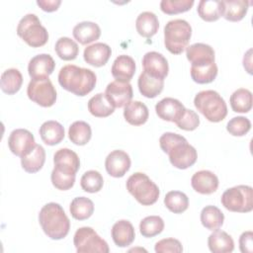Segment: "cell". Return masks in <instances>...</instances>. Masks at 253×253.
I'll use <instances>...</instances> for the list:
<instances>
[{
  "label": "cell",
  "instance_id": "obj_32",
  "mask_svg": "<svg viewBox=\"0 0 253 253\" xmlns=\"http://www.w3.org/2000/svg\"><path fill=\"white\" fill-rule=\"evenodd\" d=\"M22 84L23 75L17 68L6 69L1 74L0 87L1 90L8 95L16 94L22 87Z\"/></svg>",
  "mask_w": 253,
  "mask_h": 253
},
{
  "label": "cell",
  "instance_id": "obj_26",
  "mask_svg": "<svg viewBox=\"0 0 253 253\" xmlns=\"http://www.w3.org/2000/svg\"><path fill=\"white\" fill-rule=\"evenodd\" d=\"M209 249L213 253H230L234 249L232 237L223 230H213L208 238Z\"/></svg>",
  "mask_w": 253,
  "mask_h": 253
},
{
  "label": "cell",
  "instance_id": "obj_27",
  "mask_svg": "<svg viewBox=\"0 0 253 253\" xmlns=\"http://www.w3.org/2000/svg\"><path fill=\"white\" fill-rule=\"evenodd\" d=\"M135 28L137 33L146 39L152 38L158 31L159 21L157 16L149 11L140 13L135 21Z\"/></svg>",
  "mask_w": 253,
  "mask_h": 253
},
{
  "label": "cell",
  "instance_id": "obj_44",
  "mask_svg": "<svg viewBox=\"0 0 253 253\" xmlns=\"http://www.w3.org/2000/svg\"><path fill=\"white\" fill-rule=\"evenodd\" d=\"M251 128V122L249 119L239 116L234 117L226 125V130L234 136H243Z\"/></svg>",
  "mask_w": 253,
  "mask_h": 253
},
{
  "label": "cell",
  "instance_id": "obj_39",
  "mask_svg": "<svg viewBox=\"0 0 253 253\" xmlns=\"http://www.w3.org/2000/svg\"><path fill=\"white\" fill-rule=\"evenodd\" d=\"M54 50L59 58L63 60H73L79 52L78 44L68 37L59 38L54 45Z\"/></svg>",
  "mask_w": 253,
  "mask_h": 253
},
{
  "label": "cell",
  "instance_id": "obj_19",
  "mask_svg": "<svg viewBox=\"0 0 253 253\" xmlns=\"http://www.w3.org/2000/svg\"><path fill=\"white\" fill-rule=\"evenodd\" d=\"M111 72L116 80L129 82L135 73V61L129 55L121 54L114 60Z\"/></svg>",
  "mask_w": 253,
  "mask_h": 253
},
{
  "label": "cell",
  "instance_id": "obj_29",
  "mask_svg": "<svg viewBox=\"0 0 253 253\" xmlns=\"http://www.w3.org/2000/svg\"><path fill=\"white\" fill-rule=\"evenodd\" d=\"M186 56L191 64L214 61V50L207 43L196 42L186 48Z\"/></svg>",
  "mask_w": 253,
  "mask_h": 253
},
{
  "label": "cell",
  "instance_id": "obj_16",
  "mask_svg": "<svg viewBox=\"0 0 253 253\" xmlns=\"http://www.w3.org/2000/svg\"><path fill=\"white\" fill-rule=\"evenodd\" d=\"M186 108L177 99L166 97L160 100L155 105V112L157 116L167 122L176 123L184 115Z\"/></svg>",
  "mask_w": 253,
  "mask_h": 253
},
{
  "label": "cell",
  "instance_id": "obj_20",
  "mask_svg": "<svg viewBox=\"0 0 253 253\" xmlns=\"http://www.w3.org/2000/svg\"><path fill=\"white\" fill-rule=\"evenodd\" d=\"M112 54L111 47L104 42H95L85 47L83 52L84 60L95 67L105 65Z\"/></svg>",
  "mask_w": 253,
  "mask_h": 253
},
{
  "label": "cell",
  "instance_id": "obj_31",
  "mask_svg": "<svg viewBox=\"0 0 253 253\" xmlns=\"http://www.w3.org/2000/svg\"><path fill=\"white\" fill-rule=\"evenodd\" d=\"M45 161V151L44 148L36 144L34 149L27 155L21 157V165L23 169L28 173H36L40 171Z\"/></svg>",
  "mask_w": 253,
  "mask_h": 253
},
{
  "label": "cell",
  "instance_id": "obj_2",
  "mask_svg": "<svg viewBox=\"0 0 253 253\" xmlns=\"http://www.w3.org/2000/svg\"><path fill=\"white\" fill-rule=\"evenodd\" d=\"M39 222L45 235L53 240L64 238L70 229V221L63 208L53 202L41 209Z\"/></svg>",
  "mask_w": 253,
  "mask_h": 253
},
{
  "label": "cell",
  "instance_id": "obj_37",
  "mask_svg": "<svg viewBox=\"0 0 253 253\" xmlns=\"http://www.w3.org/2000/svg\"><path fill=\"white\" fill-rule=\"evenodd\" d=\"M92 136V129L88 123L76 121L72 123L68 129V137L76 145H85Z\"/></svg>",
  "mask_w": 253,
  "mask_h": 253
},
{
  "label": "cell",
  "instance_id": "obj_14",
  "mask_svg": "<svg viewBox=\"0 0 253 253\" xmlns=\"http://www.w3.org/2000/svg\"><path fill=\"white\" fill-rule=\"evenodd\" d=\"M142 66L144 72L155 78L163 80L169 71L167 59L157 51L146 52L142 57Z\"/></svg>",
  "mask_w": 253,
  "mask_h": 253
},
{
  "label": "cell",
  "instance_id": "obj_11",
  "mask_svg": "<svg viewBox=\"0 0 253 253\" xmlns=\"http://www.w3.org/2000/svg\"><path fill=\"white\" fill-rule=\"evenodd\" d=\"M36 144L33 133L26 128H16L8 137L9 149L13 154L19 157L29 154Z\"/></svg>",
  "mask_w": 253,
  "mask_h": 253
},
{
  "label": "cell",
  "instance_id": "obj_21",
  "mask_svg": "<svg viewBox=\"0 0 253 253\" xmlns=\"http://www.w3.org/2000/svg\"><path fill=\"white\" fill-rule=\"evenodd\" d=\"M112 238L118 247H127L135 238L133 225L126 219H121L114 223L112 227Z\"/></svg>",
  "mask_w": 253,
  "mask_h": 253
},
{
  "label": "cell",
  "instance_id": "obj_7",
  "mask_svg": "<svg viewBox=\"0 0 253 253\" xmlns=\"http://www.w3.org/2000/svg\"><path fill=\"white\" fill-rule=\"evenodd\" d=\"M222 206L234 212H249L253 210V189L247 185L228 188L220 198Z\"/></svg>",
  "mask_w": 253,
  "mask_h": 253
},
{
  "label": "cell",
  "instance_id": "obj_49",
  "mask_svg": "<svg viewBox=\"0 0 253 253\" xmlns=\"http://www.w3.org/2000/svg\"><path fill=\"white\" fill-rule=\"evenodd\" d=\"M239 249L242 253L253 252V232L244 231L239 237Z\"/></svg>",
  "mask_w": 253,
  "mask_h": 253
},
{
  "label": "cell",
  "instance_id": "obj_1",
  "mask_svg": "<svg viewBox=\"0 0 253 253\" xmlns=\"http://www.w3.org/2000/svg\"><path fill=\"white\" fill-rule=\"evenodd\" d=\"M58 83L76 96H86L96 85V74L89 68L79 67L74 64H67L60 68L58 72Z\"/></svg>",
  "mask_w": 253,
  "mask_h": 253
},
{
  "label": "cell",
  "instance_id": "obj_42",
  "mask_svg": "<svg viewBox=\"0 0 253 253\" xmlns=\"http://www.w3.org/2000/svg\"><path fill=\"white\" fill-rule=\"evenodd\" d=\"M80 185L85 192L97 193L103 188L104 179L100 172L96 170H89L82 175Z\"/></svg>",
  "mask_w": 253,
  "mask_h": 253
},
{
  "label": "cell",
  "instance_id": "obj_47",
  "mask_svg": "<svg viewBox=\"0 0 253 253\" xmlns=\"http://www.w3.org/2000/svg\"><path fill=\"white\" fill-rule=\"evenodd\" d=\"M154 250L156 253H181L183 251V246L178 239L164 238L155 243Z\"/></svg>",
  "mask_w": 253,
  "mask_h": 253
},
{
  "label": "cell",
  "instance_id": "obj_45",
  "mask_svg": "<svg viewBox=\"0 0 253 253\" xmlns=\"http://www.w3.org/2000/svg\"><path fill=\"white\" fill-rule=\"evenodd\" d=\"M75 176L76 175L64 174V173L59 172L58 170L53 168V170L51 171L50 179H51L52 185L56 189L61 190V191H66L73 187V185L75 183Z\"/></svg>",
  "mask_w": 253,
  "mask_h": 253
},
{
  "label": "cell",
  "instance_id": "obj_9",
  "mask_svg": "<svg viewBox=\"0 0 253 253\" xmlns=\"http://www.w3.org/2000/svg\"><path fill=\"white\" fill-rule=\"evenodd\" d=\"M27 95L36 104L48 108L56 101V90L48 77L32 79L27 87Z\"/></svg>",
  "mask_w": 253,
  "mask_h": 253
},
{
  "label": "cell",
  "instance_id": "obj_17",
  "mask_svg": "<svg viewBox=\"0 0 253 253\" xmlns=\"http://www.w3.org/2000/svg\"><path fill=\"white\" fill-rule=\"evenodd\" d=\"M55 68V62L50 54L41 53L31 58L28 64V72L32 79L48 77Z\"/></svg>",
  "mask_w": 253,
  "mask_h": 253
},
{
  "label": "cell",
  "instance_id": "obj_8",
  "mask_svg": "<svg viewBox=\"0 0 253 253\" xmlns=\"http://www.w3.org/2000/svg\"><path fill=\"white\" fill-rule=\"evenodd\" d=\"M73 243L77 253H109L108 243L89 226H83L76 230Z\"/></svg>",
  "mask_w": 253,
  "mask_h": 253
},
{
  "label": "cell",
  "instance_id": "obj_18",
  "mask_svg": "<svg viewBox=\"0 0 253 253\" xmlns=\"http://www.w3.org/2000/svg\"><path fill=\"white\" fill-rule=\"evenodd\" d=\"M191 185L196 192L202 195H210L217 190L218 178L210 170H201L192 176Z\"/></svg>",
  "mask_w": 253,
  "mask_h": 253
},
{
  "label": "cell",
  "instance_id": "obj_50",
  "mask_svg": "<svg viewBox=\"0 0 253 253\" xmlns=\"http://www.w3.org/2000/svg\"><path fill=\"white\" fill-rule=\"evenodd\" d=\"M37 4L38 6H40V8L42 11L53 12L58 9L59 5L61 4V1L60 0H38Z\"/></svg>",
  "mask_w": 253,
  "mask_h": 253
},
{
  "label": "cell",
  "instance_id": "obj_46",
  "mask_svg": "<svg viewBox=\"0 0 253 253\" xmlns=\"http://www.w3.org/2000/svg\"><path fill=\"white\" fill-rule=\"evenodd\" d=\"M175 124L179 128L191 131V130L196 129L199 126L200 118H199L198 114L195 111L190 110V109H186L184 115Z\"/></svg>",
  "mask_w": 253,
  "mask_h": 253
},
{
  "label": "cell",
  "instance_id": "obj_43",
  "mask_svg": "<svg viewBox=\"0 0 253 253\" xmlns=\"http://www.w3.org/2000/svg\"><path fill=\"white\" fill-rule=\"evenodd\" d=\"M194 3V0H162L160 9L167 15H175L189 11Z\"/></svg>",
  "mask_w": 253,
  "mask_h": 253
},
{
  "label": "cell",
  "instance_id": "obj_24",
  "mask_svg": "<svg viewBox=\"0 0 253 253\" xmlns=\"http://www.w3.org/2000/svg\"><path fill=\"white\" fill-rule=\"evenodd\" d=\"M217 75V65L215 61L201 62L191 65V77L199 84L212 82Z\"/></svg>",
  "mask_w": 253,
  "mask_h": 253
},
{
  "label": "cell",
  "instance_id": "obj_34",
  "mask_svg": "<svg viewBox=\"0 0 253 253\" xmlns=\"http://www.w3.org/2000/svg\"><path fill=\"white\" fill-rule=\"evenodd\" d=\"M222 1L218 0H201L198 4L197 12L206 22H213L222 17Z\"/></svg>",
  "mask_w": 253,
  "mask_h": 253
},
{
  "label": "cell",
  "instance_id": "obj_10",
  "mask_svg": "<svg viewBox=\"0 0 253 253\" xmlns=\"http://www.w3.org/2000/svg\"><path fill=\"white\" fill-rule=\"evenodd\" d=\"M170 163L178 169H187L194 165L198 158L197 150L194 146L188 143L184 137L182 140L176 142L168 151Z\"/></svg>",
  "mask_w": 253,
  "mask_h": 253
},
{
  "label": "cell",
  "instance_id": "obj_25",
  "mask_svg": "<svg viewBox=\"0 0 253 253\" xmlns=\"http://www.w3.org/2000/svg\"><path fill=\"white\" fill-rule=\"evenodd\" d=\"M40 135L45 144L55 145L64 138V127L56 121H46L40 127Z\"/></svg>",
  "mask_w": 253,
  "mask_h": 253
},
{
  "label": "cell",
  "instance_id": "obj_35",
  "mask_svg": "<svg viewBox=\"0 0 253 253\" xmlns=\"http://www.w3.org/2000/svg\"><path fill=\"white\" fill-rule=\"evenodd\" d=\"M71 216L77 220L89 218L94 212V203L86 197L74 198L69 207Z\"/></svg>",
  "mask_w": 253,
  "mask_h": 253
},
{
  "label": "cell",
  "instance_id": "obj_33",
  "mask_svg": "<svg viewBox=\"0 0 253 253\" xmlns=\"http://www.w3.org/2000/svg\"><path fill=\"white\" fill-rule=\"evenodd\" d=\"M88 111L97 118H106L112 115L115 107L110 103L105 93H98L88 101Z\"/></svg>",
  "mask_w": 253,
  "mask_h": 253
},
{
  "label": "cell",
  "instance_id": "obj_4",
  "mask_svg": "<svg viewBox=\"0 0 253 253\" xmlns=\"http://www.w3.org/2000/svg\"><path fill=\"white\" fill-rule=\"evenodd\" d=\"M192 27L183 19L169 21L164 27V44L173 54L182 53L191 40Z\"/></svg>",
  "mask_w": 253,
  "mask_h": 253
},
{
  "label": "cell",
  "instance_id": "obj_12",
  "mask_svg": "<svg viewBox=\"0 0 253 253\" xmlns=\"http://www.w3.org/2000/svg\"><path fill=\"white\" fill-rule=\"evenodd\" d=\"M105 94L115 108H122L131 101L133 91L129 82L115 80L107 85Z\"/></svg>",
  "mask_w": 253,
  "mask_h": 253
},
{
  "label": "cell",
  "instance_id": "obj_22",
  "mask_svg": "<svg viewBox=\"0 0 253 253\" xmlns=\"http://www.w3.org/2000/svg\"><path fill=\"white\" fill-rule=\"evenodd\" d=\"M74 39L81 44H88L97 41L101 36V29L98 24L90 21L80 22L74 26L72 31Z\"/></svg>",
  "mask_w": 253,
  "mask_h": 253
},
{
  "label": "cell",
  "instance_id": "obj_36",
  "mask_svg": "<svg viewBox=\"0 0 253 253\" xmlns=\"http://www.w3.org/2000/svg\"><path fill=\"white\" fill-rule=\"evenodd\" d=\"M224 220V214L215 206H206L201 211L202 224L209 230H216L221 227Z\"/></svg>",
  "mask_w": 253,
  "mask_h": 253
},
{
  "label": "cell",
  "instance_id": "obj_48",
  "mask_svg": "<svg viewBox=\"0 0 253 253\" xmlns=\"http://www.w3.org/2000/svg\"><path fill=\"white\" fill-rule=\"evenodd\" d=\"M184 138L183 135L175 133V132H165L159 138V145L161 149L167 153V151L178 141Z\"/></svg>",
  "mask_w": 253,
  "mask_h": 253
},
{
  "label": "cell",
  "instance_id": "obj_5",
  "mask_svg": "<svg viewBox=\"0 0 253 253\" xmlns=\"http://www.w3.org/2000/svg\"><path fill=\"white\" fill-rule=\"evenodd\" d=\"M126 190L142 206H151L159 198L158 186L144 173L136 172L126 180Z\"/></svg>",
  "mask_w": 253,
  "mask_h": 253
},
{
  "label": "cell",
  "instance_id": "obj_13",
  "mask_svg": "<svg viewBox=\"0 0 253 253\" xmlns=\"http://www.w3.org/2000/svg\"><path fill=\"white\" fill-rule=\"evenodd\" d=\"M129 155L124 150H113L108 154L105 160V167L108 174L115 178H121L130 168Z\"/></svg>",
  "mask_w": 253,
  "mask_h": 253
},
{
  "label": "cell",
  "instance_id": "obj_23",
  "mask_svg": "<svg viewBox=\"0 0 253 253\" xmlns=\"http://www.w3.org/2000/svg\"><path fill=\"white\" fill-rule=\"evenodd\" d=\"M149 117L148 108L140 101H130L125 106L124 118L131 126H141Z\"/></svg>",
  "mask_w": 253,
  "mask_h": 253
},
{
  "label": "cell",
  "instance_id": "obj_40",
  "mask_svg": "<svg viewBox=\"0 0 253 253\" xmlns=\"http://www.w3.org/2000/svg\"><path fill=\"white\" fill-rule=\"evenodd\" d=\"M165 207L174 213H182L189 207V198L181 191H170L164 198Z\"/></svg>",
  "mask_w": 253,
  "mask_h": 253
},
{
  "label": "cell",
  "instance_id": "obj_38",
  "mask_svg": "<svg viewBox=\"0 0 253 253\" xmlns=\"http://www.w3.org/2000/svg\"><path fill=\"white\" fill-rule=\"evenodd\" d=\"M229 103L233 112L248 113L252 108V93L246 88H239L231 94Z\"/></svg>",
  "mask_w": 253,
  "mask_h": 253
},
{
  "label": "cell",
  "instance_id": "obj_15",
  "mask_svg": "<svg viewBox=\"0 0 253 253\" xmlns=\"http://www.w3.org/2000/svg\"><path fill=\"white\" fill-rule=\"evenodd\" d=\"M54 169L68 175H76L80 160L76 152L69 148H60L53 154Z\"/></svg>",
  "mask_w": 253,
  "mask_h": 253
},
{
  "label": "cell",
  "instance_id": "obj_30",
  "mask_svg": "<svg viewBox=\"0 0 253 253\" xmlns=\"http://www.w3.org/2000/svg\"><path fill=\"white\" fill-rule=\"evenodd\" d=\"M249 4L247 0H224L222 17L230 22H238L245 17Z\"/></svg>",
  "mask_w": 253,
  "mask_h": 253
},
{
  "label": "cell",
  "instance_id": "obj_41",
  "mask_svg": "<svg viewBox=\"0 0 253 253\" xmlns=\"http://www.w3.org/2000/svg\"><path fill=\"white\" fill-rule=\"evenodd\" d=\"M164 229V220L158 215H149L141 219L139 231L143 237H154Z\"/></svg>",
  "mask_w": 253,
  "mask_h": 253
},
{
  "label": "cell",
  "instance_id": "obj_28",
  "mask_svg": "<svg viewBox=\"0 0 253 253\" xmlns=\"http://www.w3.org/2000/svg\"><path fill=\"white\" fill-rule=\"evenodd\" d=\"M137 85L138 90L142 96L146 98H155L162 92L164 87V80L155 78L142 71L138 77Z\"/></svg>",
  "mask_w": 253,
  "mask_h": 253
},
{
  "label": "cell",
  "instance_id": "obj_6",
  "mask_svg": "<svg viewBox=\"0 0 253 253\" xmlns=\"http://www.w3.org/2000/svg\"><path fill=\"white\" fill-rule=\"evenodd\" d=\"M17 35L32 47L42 46L48 41L46 29L42 25L38 16L32 13L25 15L20 20L17 27Z\"/></svg>",
  "mask_w": 253,
  "mask_h": 253
},
{
  "label": "cell",
  "instance_id": "obj_3",
  "mask_svg": "<svg viewBox=\"0 0 253 253\" xmlns=\"http://www.w3.org/2000/svg\"><path fill=\"white\" fill-rule=\"evenodd\" d=\"M196 109L210 122L218 123L225 119L227 106L223 98L214 90H203L194 98Z\"/></svg>",
  "mask_w": 253,
  "mask_h": 253
}]
</instances>
